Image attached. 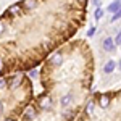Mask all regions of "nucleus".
<instances>
[{
  "instance_id": "9",
  "label": "nucleus",
  "mask_w": 121,
  "mask_h": 121,
  "mask_svg": "<svg viewBox=\"0 0 121 121\" xmlns=\"http://www.w3.org/2000/svg\"><path fill=\"white\" fill-rule=\"evenodd\" d=\"M120 18H121V10L118 11V13H115V15H112V19H110V21L113 23V21H118Z\"/></svg>"
},
{
  "instance_id": "13",
  "label": "nucleus",
  "mask_w": 121,
  "mask_h": 121,
  "mask_svg": "<svg viewBox=\"0 0 121 121\" xmlns=\"http://www.w3.org/2000/svg\"><path fill=\"white\" fill-rule=\"evenodd\" d=\"M36 74H37V71H36V69H32V71H29V76H31V78H34Z\"/></svg>"
},
{
  "instance_id": "8",
  "label": "nucleus",
  "mask_w": 121,
  "mask_h": 121,
  "mask_svg": "<svg viewBox=\"0 0 121 121\" xmlns=\"http://www.w3.org/2000/svg\"><path fill=\"white\" fill-rule=\"evenodd\" d=\"M94 16H95V19H100L103 16V10L102 8H95V13H94Z\"/></svg>"
},
{
  "instance_id": "14",
  "label": "nucleus",
  "mask_w": 121,
  "mask_h": 121,
  "mask_svg": "<svg viewBox=\"0 0 121 121\" xmlns=\"http://www.w3.org/2000/svg\"><path fill=\"white\" fill-rule=\"evenodd\" d=\"M118 66H120V71H121V60L118 61Z\"/></svg>"
},
{
  "instance_id": "2",
  "label": "nucleus",
  "mask_w": 121,
  "mask_h": 121,
  "mask_svg": "<svg viewBox=\"0 0 121 121\" xmlns=\"http://www.w3.org/2000/svg\"><path fill=\"white\" fill-rule=\"evenodd\" d=\"M44 92L34 97L19 121H76L91 99L94 55L84 39H73L40 66Z\"/></svg>"
},
{
  "instance_id": "4",
  "label": "nucleus",
  "mask_w": 121,
  "mask_h": 121,
  "mask_svg": "<svg viewBox=\"0 0 121 121\" xmlns=\"http://www.w3.org/2000/svg\"><path fill=\"white\" fill-rule=\"evenodd\" d=\"M76 121H121V89L92 94Z\"/></svg>"
},
{
  "instance_id": "7",
  "label": "nucleus",
  "mask_w": 121,
  "mask_h": 121,
  "mask_svg": "<svg viewBox=\"0 0 121 121\" xmlns=\"http://www.w3.org/2000/svg\"><path fill=\"white\" fill-rule=\"evenodd\" d=\"M120 10H121V2H112V3L107 7V11H110V13H113V15L118 13Z\"/></svg>"
},
{
  "instance_id": "1",
  "label": "nucleus",
  "mask_w": 121,
  "mask_h": 121,
  "mask_svg": "<svg viewBox=\"0 0 121 121\" xmlns=\"http://www.w3.org/2000/svg\"><path fill=\"white\" fill-rule=\"evenodd\" d=\"M87 2L21 0L0 15V78L42 66L84 26Z\"/></svg>"
},
{
  "instance_id": "3",
  "label": "nucleus",
  "mask_w": 121,
  "mask_h": 121,
  "mask_svg": "<svg viewBox=\"0 0 121 121\" xmlns=\"http://www.w3.org/2000/svg\"><path fill=\"white\" fill-rule=\"evenodd\" d=\"M31 78L24 73L0 78V116L21 118L34 100Z\"/></svg>"
},
{
  "instance_id": "6",
  "label": "nucleus",
  "mask_w": 121,
  "mask_h": 121,
  "mask_svg": "<svg viewBox=\"0 0 121 121\" xmlns=\"http://www.w3.org/2000/svg\"><path fill=\"white\" fill-rule=\"evenodd\" d=\"M118 66V63L115 61V60H108L107 63H105V66H103V73H107V74H110V73H113L115 71V68Z\"/></svg>"
},
{
  "instance_id": "11",
  "label": "nucleus",
  "mask_w": 121,
  "mask_h": 121,
  "mask_svg": "<svg viewBox=\"0 0 121 121\" xmlns=\"http://www.w3.org/2000/svg\"><path fill=\"white\" fill-rule=\"evenodd\" d=\"M94 34H95V28L92 26V28H89V31H87V37H92Z\"/></svg>"
},
{
  "instance_id": "10",
  "label": "nucleus",
  "mask_w": 121,
  "mask_h": 121,
  "mask_svg": "<svg viewBox=\"0 0 121 121\" xmlns=\"http://www.w3.org/2000/svg\"><path fill=\"white\" fill-rule=\"evenodd\" d=\"M115 44L121 47V31L118 32V34H116V37H115Z\"/></svg>"
},
{
  "instance_id": "12",
  "label": "nucleus",
  "mask_w": 121,
  "mask_h": 121,
  "mask_svg": "<svg viewBox=\"0 0 121 121\" xmlns=\"http://www.w3.org/2000/svg\"><path fill=\"white\" fill-rule=\"evenodd\" d=\"M0 121H19L18 118H5V116H0Z\"/></svg>"
},
{
  "instance_id": "5",
  "label": "nucleus",
  "mask_w": 121,
  "mask_h": 121,
  "mask_svg": "<svg viewBox=\"0 0 121 121\" xmlns=\"http://www.w3.org/2000/svg\"><path fill=\"white\" fill-rule=\"evenodd\" d=\"M102 48L105 50V52L115 53V50H116V44H115V39H112V37L103 39V42H102Z\"/></svg>"
}]
</instances>
